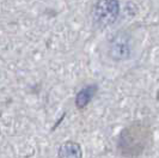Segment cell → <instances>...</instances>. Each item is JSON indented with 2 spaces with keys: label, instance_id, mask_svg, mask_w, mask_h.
Wrapping results in <instances>:
<instances>
[{
  "label": "cell",
  "instance_id": "obj_2",
  "mask_svg": "<svg viewBox=\"0 0 159 158\" xmlns=\"http://www.w3.org/2000/svg\"><path fill=\"white\" fill-rule=\"evenodd\" d=\"M108 53L112 60L122 61L130 58L132 54V39L125 31L116 32L109 40Z\"/></svg>",
  "mask_w": 159,
  "mask_h": 158
},
{
  "label": "cell",
  "instance_id": "obj_3",
  "mask_svg": "<svg viewBox=\"0 0 159 158\" xmlns=\"http://www.w3.org/2000/svg\"><path fill=\"white\" fill-rule=\"evenodd\" d=\"M96 90H97L96 85H88L78 92V95L75 97V104L79 109L85 108L89 103L91 102V100L93 98V96L96 94Z\"/></svg>",
  "mask_w": 159,
  "mask_h": 158
},
{
  "label": "cell",
  "instance_id": "obj_4",
  "mask_svg": "<svg viewBox=\"0 0 159 158\" xmlns=\"http://www.w3.org/2000/svg\"><path fill=\"white\" fill-rule=\"evenodd\" d=\"M81 149L74 142H67L61 145L59 149V157L60 158H81Z\"/></svg>",
  "mask_w": 159,
  "mask_h": 158
},
{
  "label": "cell",
  "instance_id": "obj_1",
  "mask_svg": "<svg viewBox=\"0 0 159 158\" xmlns=\"http://www.w3.org/2000/svg\"><path fill=\"white\" fill-rule=\"evenodd\" d=\"M120 13L117 0H98L92 7V21L98 28H107L116 22Z\"/></svg>",
  "mask_w": 159,
  "mask_h": 158
}]
</instances>
